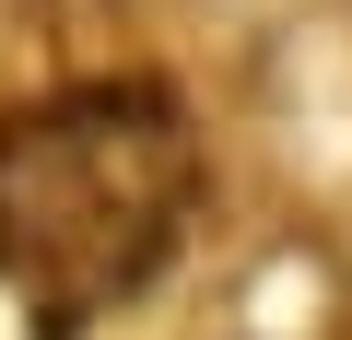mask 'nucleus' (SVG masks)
I'll use <instances>...</instances> for the list:
<instances>
[{"mask_svg": "<svg viewBox=\"0 0 352 340\" xmlns=\"http://www.w3.org/2000/svg\"><path fill=\"white\" fill-rule=\"evenodd\" d=\"M129 152H141V129H118L106 94L36 117L12 152H0V235H12V270H47L71 293H118L153 258L164 200L129 188Z\"/></svg>", "mask_w": 352, "mask_h": 340, "instance_id": "f257e3e1", "label": "nucleus"}]
</instances>
